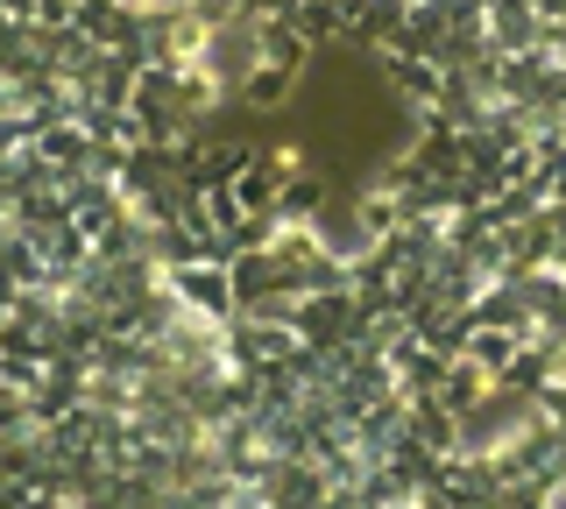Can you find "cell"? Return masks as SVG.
I'll return each mask as SVG.
<instances>
[{
    "mask_svg": "<svg viewBox=\"0 0 566 509\" xmlns=\"http://www.w3.org/2000/svg\"><path fill=\"white\" fill-rule=\"evenodd\" d=\"M524 375H531V382H538V390H545V396H559V403H566V326H559V332H553V340H545V347H538V354H531V361H524Z\"/></svg>",
    "mask_w": 566,
    "mask_h": 509,
    "instance_id": "1",
    "label": "cell"
}]
</instances>
